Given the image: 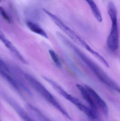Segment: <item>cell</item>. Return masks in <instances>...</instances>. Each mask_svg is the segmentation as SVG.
I'll return each instance as SVG.
<instances>
[{
	"label": "cell",
	"instance_id": "1",
	"mask_svg": "<svg viewBox=\"0 0 120 121\" xmlns=\"http://www.w3.org/2000/svg\"><path fill=\"white\" fill-rule=\"evenodd\" d=\"M56 35L63 44L74 52L79 59L90 69L102 83L111 89L120 93V88L119 85L112 79L99 65L89 58L74 44L70 41L62 33L58 32L56 33Z\"/></svg>",
	"mask_w": 120,
	"mask_h": 121
},
{
	"label": "cell",
	"instance_id": "2",
	"mask_svg": "<svg viewBox=\"0 0 120 121\" xmlns=\"http://www.w3.org/2000/svg\"><path fill=\"white\" fill-rule=\"evenodd\" d=\"M44 12L48 15L52 21L60 29L67 35L72 40L77 44L85 49L90 54L98 60L105 67L109 68L110 67L109 63L105 58L95 50H94L90 46L83 40L78 35L74 30L65 24L60 19H59L56 16L45 10Z\"/></svg>",
	"mask_w": 120,
	"mask_h": 121
},
{
	"label": "cell",
	"instance_id": "3",
	"mask_svg": "<svg viewBox=\"0 0 120 121\" xmlns=\"http://www.w3.org/2000/svg\"><path fill=\"white\" fill-rule=\"evenodd\" d=\"M25 77L32 87L46 101L53 105L66 118L70 121H72V119L70 117L67 112L58 102L55 97L42 83L35 78L29 74H25Z\"/></svg>",
	"mask_w": 120,
	"mask_h": 121
},
{
	"label": "cell",
	"instance_id": "4",
	"mask_svg": "<svg viewBox=\"0 0 120 121\" xmlns=\"http://www.w3.org/2000/svg\"><path fill=\"white\" fill-rule=\"evenodd\" d=\"M108 12L112 25L106 41L107 47L109 50L115 52L119 47V33L118 23L117 11L114 3L110 2L108 6Z\"/></svg>",
	"mask_w": 120,
	"mask_h": 121
},
{
	"label": "cell",
	"instance_id": "5",
	"mask_svg": "<svg viewBox=\"0 0 120 121\" xmlns=\"http://www.w3.org/2000/svg\"><path fill=\"white\" fill-rule=\"evenodd\" d=\"M43 78L48 82L58 94L77 106L81 102L76 97L72 96L67 92L60 85L53 80L47 77H43Z\"/></svg>",
	"mask_w": 120,
	"mask_h": 121
},
{
	"label": "cell",
	"instance_id": "6",
	"mask_svg": "<svg viewBox=\"0 0 120 121\" xmlns=\"http://www.w3.org/2000/svg\"><path fill=\"white\" fill-rule=\"evenodd\" d=\"M84 86L91 95L98 109H100L105 115H108V107L106 103L93 88L87 85Z\"/></svg>",
	"mask_w": 120,
	"mask_h": 121
},
{
	"label": "cell",
	"instance_id": "7",
	"mask_svg": "<svg viewBox=\"0 0 120 121\" xmlns=\"http://www.w3.org/2000/svg\"><path fill=\"white\" fill-rule=\"evenodd\" d=\"M4 98L12 107L19 116L24 121H36L33 119L12 98L6 95H4Z\"/></svg>",
	"mask_w": 120,
	"mask_h": 121
},
{
	"label": "cell",
	"instance_id": "8",
	"mask_svg": "<svg viewBox=\"0 0 120 121\" xmlns=\"http://www.w3.org/2000/svg\"><path fill=\"white\" fill-rule=\"evenodd\" d=\"M76 86L80 92L83 99L88 103L90 107V108L96 112L98 108L87 90L84 86L80 84H77Z\"/></svg>",
	"mask_w": 120,
	"mask_h": 121
},
{
	"label": "cell",
	"instance_id": "9",
	"mask_svg": "<svg viewBox=\"0 0 120 121\" xmlns=\"http://www.w3.org/2000/svg\"><path fill=\"white\" fill-rule=\"evenodd\" d=\"M27 108L30 113L38 121H50L40 110L30 104L27 105Z\"/></svg>",
	"mask_w": 120,
	"mask_h": 121
},
{
	"label": "cell",
	"instance_id": "10",
	"mask_svg": "<svg viewBox=\"0 0 120 121\" xmlns=\"http://www.w3.org/2000/svg\"><path fill=\"white\" fill-rule=\"evenodd\" d=\"M26 24L28 28L33 32L39 35L46 39H48V37L47 33L39 25L30 21H27Z\"/></svg>",
	"mask_w": 120,
	"mask_h": 121
},
{
	"label": "cell",
	"instance_id": "11",
	"mask_svg": "<svg viewBox=\"0 0 120 121\" xmlns=\"http://www.w3.org/2000/svg\"><path fill=\"white\" fill-rule=\"evenodd\" d=\"M90 6L93 15L96 19L99 22H102V17L101 13L99 8L93 0H85Z\"/></svg>",
	"mask_w": 120,
	"mask_h": 121
},
{
	"label": "cell",
	"instance_id": "12",
	"mask_svg": "<svg viewBox=\"0 0 120 121\" xmlns=\"http://www.w3.org/2000/svg\"><path fill=\"white\" fill-rule=\"evenodd\" d=\"M77 107L81 111L84 113L88 117L92 119H96L97 118V115L96 112L91 108L87 107L81 102L79 104Z\"/></svg>",
	"mask_w": 120,
	"mask_h": 121
},
{
	"label": "cell",
	"instance_id": "13",
	"mask_svg": "<svg viewBox=\"0 0 120 121\" xmlns=\"http://www.w3.org/2000/svg\"><path fill=\"white\" fill-rule=\"evenodd\" d=\"M49 53L51 57V59L53 61L56 65L58 67L60 68L61 67V63L58 55L54 50L51 49L49 50Z\"/></svg>",
	"mask_w": 120,
	"mask_h": 121
},
{
	"label": "cell",
	"instance_id": "14",
	"mask_svg": "<svg viewBox=\"0 0 120 121\" xmlns=\"http://www.w3.org/2000/svg\"><path fill=\"white\" fill-rule=\"evenodd\" d=\"M10 72L9 69L7 65L0 58V73L4 77Z\"/></svg>",
	"mask_w": 120,
	"mask_h": 121
},
{
	"label": "cell",
	"instance_id": "15",
	"mask_svg": "<svg viewBox=\"0 0 120 121\" xmlns=\"http://www.w3.org/2000/svg\"><path fill=\"white\" fill-rule=\"evenodd\" d=\"M0 15L6 21L9 23L11 22V20L10 17L8 16L4 8L2 6H0Z\"/></svg>",
	"mask_w": 120,
	"mask_h": 121
},
{
	"label": "cell",
	"instance_id": "16",
	"mask_svg": "<svg viewBox=\"0 0 120 121\" xmlns=\"http://www.w3.org/2000/svg\"><path fill=\"white\" fill-rule=\"evenodd\" d=\"M1 0H0V3H1Z\"/></svg>",
	"mask_w": 120,
	"mask_h": 121
},
{
	"label": "cell",
	"instance_id": "17",
	"mask_svg": "<svg viewBox=\"0 0 120 121\" xmlns=\"http://www.w3.org/2000/svg\"><path fill=\"white\" fill-rule=\"evenodd\" d=\"M0 121H1L0 119Z\"/></svg>",
	"mask_w": 120,
	"mask_h": 121
}]
</instances>
